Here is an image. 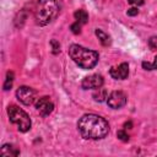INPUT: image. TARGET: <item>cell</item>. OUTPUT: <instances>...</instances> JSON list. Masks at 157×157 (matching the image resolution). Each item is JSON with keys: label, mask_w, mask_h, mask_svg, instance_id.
<instances>
[{"label": "cell", "mask_w": 157, "mask_h": 157, "mask_svg": "<svg viewBox=\"0 0 157 157\" xmlns=\"http://www.w3.org/2000/svg\"><path fill=\"white\" fill-rule=\"evenodd\" d=\"M77 130L86 140H99L108 135V121L97 114H85L77 121Z\"/></svg>", "instance_id": "6da1fadb"}, {"label": "cell", "mask_w": 157, "mask_h": 157, "mask_svg": "<svg viewBox=\"0 0 157 157\" xmlns=\"http://www.w3.org/2000/svg\"><path fill=\"white\" fill-rule=\"evenodd\" d=\"M69 55L74 60L76 65L85 70L93 69L96 64L98 63V53L91 49H87L85 47H81L78 44H72L69 48Z\"/></svg>", "instance_id": "7a4b0ae2"}, {"label": "cell", "mask_w": 157, "mask_h": 157, "mask_svg": "<svg viewBox=\"0 0 157 157\" xmlns=\"http://www.w3.org/2000/svg\"><path fill=\"white\" fill-rule=\"evenodd\" d=\"M60 11V2L58 0H38L34 20L39 26H45L50 23Z\"/></svg>", "instance_id": "3957f363"}, {"label": "cell", "mask_w": 157, "mask_h": 157, "mask_svg": "<svg viewBox=\"0 0 157 157\" xmlns=\"http://www.w3.org/2000/svg\"><path fill=\"white\" fill-rule=\"evenodd\" d=\"M7 115H9V119L12 124L17 125V129L21 131V132H26L31 129V119L28 117V114L21 109L20 107L15 105V104H11L7 107Z\"/></svg>", "instance_id": "277c9868"}, {"label": "cell", "mask_w": 157, "mask_h": 157, "mask_svg": "<svg viewBox=\"0 0 157 157\" xmlns=\"http://www.w3.org/2000/svg\"><path fill=\"white\" fill-rule=\"evenodd\" d=\"M16 97L22 104L31 105L36 101V91L28 86H21L16 91Z\"/></svg>", "instance_id": "5b68a950"}, {"label": "cell", "mask_w": 157, "mask_h": 157, "mask_svg": "<svg viewBox=\"0 0 157 157\" xmlns=\"http://www.w3.org/2000/svg\"><path fill=\"white\" fill-rule=\"evenodd\" d=\"M126 101L128 97L123 91H113L107 98V104L113 109H119L126 104Z\"/></svg>", "instance_id": "8992f818"}, {"label": "cell", "mask_w": 157, "mask_h": 157, "mask_svg": "<svg viewBox=\"0 0 157 157\" xmlns=\"http://www.w3.org/2000/svg\"><path fill=\"white\" fill-rule=\"evenodd\" d=\"M103 77L102 75L99 74H93V75H90V76H86L82 82H81V86L83 90H96V88H99L103 86Z\"/></svg>", "instance_id": "52a82bcc"}, {"label": "cell", "mask_w": 157, "mask_h": 157, "mask_svg": "<svg viewBox=\"0 0 157 157\" xmlns=\"http://www.w3.org/2000/svg\"><path fill=\"white\" fill-rule=\"evenodd\" d=\"M36 108L39 112V114L42 117H48L49 114H52V112L54 110V104L50 101L49 97L44 96L42 98H38L36 102Z\"/></svg>", "instance_id": "ba28073f"}, {"label": "cell", "mask_w": 157, "mask_h": 157, "mask_svg": "<svg viewBox=\"0 0 157 157\" xmlns=\"http://www.w3.org/2000/svg\"><path fill=\"white\" fill-rule=\"evenodd\" d=\"M109 75L115 80H125L129 75V65L128 63H121L118 66H113L109 70Z\"/></svg>", "instance_id": "9c48e42d"}, {"label": "cell", "mask_w": 157, "mask_h": 157, "mask_svg": "<svg viewBox=\"0 0 157 157\" xmlns=\"http://www.w3.org/2000/svg\"><path fill=\"white\" fill-rule=\"evenodd\" d=\"M0 155H1L2 157H9V156H18V155H20V150H17V148H16L13 145L5 144V145L1 147Z\"/></svg>", "instance_id": "30bf717a"}, {"label": "cell", "mask_w": 157, "mask_h": 157, "mask_svg": "<svg viewBox=\"0 0 157 157\" xmlns=\"http://www.w3.org/2000/svg\"><path fill=\"white\" fill-rule=\"evenodd\" d=\"M92 97H93V99L96 102H103V101H105V98H108V93H107L105 88L99 87V88H96V91L93 92Z\"/></svg>", "instance_id": "8fae6325"}, {"label": "cell", "mask_w": 157, "mask_h": 157, "mask_svg": "<svg viewBox=\"0 0 157 157\" xmlns=\"http://www.w3.org/2000/svg\"><path fill=\"white\" fill-rule=\"evenodd\" d=\"M74 17L81 25H85V23L88 22V13L85 10H76L75 13H74Z\"/></svg>", "instance_id": "7c38bea8"}, {"label": "cell", "mask_w": 157, "mask_h": 157, "mask_svg": "<svg viewBox=\"0 0 157 157\" xmlns=\"http://www.w3.org/2000/svg\"><path fill=\"white\" fill-rule=\"evenodd\" d=\"M94 33H96V36L98 37V39H99V42L102 43V45H104V47H108V45H110V37L107 34V33H104L103 31H101V29H96L94 31Z\"/></svg>", "instance_id": "4fadbf2b"}, {"label": "cell", "mask_w": 157, "mask_h": 157, "mask_svg": "<svg viewBox=\"0 0 157 157\" xmlns=\"http://www.w3.org/2000/svg\"><path fill=\"white\" fill-rule=\"evenodd\" d=\"M12 82H13V72L12 71H7L6 74V80H5V83H4V90L7 91L12 87Z\"/></svg>", "instance_id": "5bb4252c"}, {"label": "cell", "mask_w": 157, "mask_h": 157, "mask_svg": "<svg viewBox=\"0 0 157 157\" xmlns=\"http://www.w3.org/2000/svg\"><path fill=\"white\" fill-rule=\"evenodd\" d=\"M142 67L145 70H157V56H155V60L152 63L142 61Z\"/></svg>", "instance_id": "9a60e30c"}, {"label": "cell", "mask_w": 157, "mask_h": 157, "mask_svg": "<svg viewBox=\"0 0 157 157\" xmlns=\"http://www.w3.org/2000/svg\"><path fill=\"white\" fill-rule=\"evenodd\" d=\"M50 45H52V53L53 54H58L60 52V44L56 39H52L50 40Z\"/></svg>", "instance_id": "2e32d148"}, {"label": "cell", "mask_w": 157, "mask_h": 157, "mask_svg": "<svg viewBox=\"0 0 157 157\" xmlns=\"http://www.w3.org/2000/svg\"><path fill=\"white\" fill-rule=\"evenodd\" d=\"M117 136H118L119 140H121V141H124V142L129 141V135H128L124 130H119V131L117 132Z\"/></svg>", "instance_id": "e0dca14e"}, {"label": "cell", "mask_w": 157, "mask_h": 157, "mask_svg": "<svg viewBox=\"0 0 157 157\" xmlns=\"http://www.w3.org/2000/svg\"><path fill=\"white\" fill-rule=\"evenodd\" d=\"M148 47L152 50H157V36H153L148 39Z\"/></svg>", "instance_id": "ac0fdd59"}, {"label": "cell", "mask_w": 157, "mask_h": 157, "mask_svg": "<svg viewBox=\"0 0 157 157\" xmlns=\"http://www.w3.org/2000/svg\"><path fill=\"white\" fill-rule=\"evenodd\" d=\"M81 26H82V25H81L80 22H77V21H76L75 23H72V25H71V27H70V28H71L72 33H75V34H78V33L81 32Z\"/></svg>", "instance_id": "d6986e66"}, {"label": "cell", "mask_w": 157, "mask_h": 157, "mask_svg": "<svg viewBox=\"0 0 157 157\" xmlns=\"http://www.w3.org/2000/svg\"><path fill=\"white\" fill-rule=\"evenodd\" d=\"M139 13V10L136 9V7H131V9H129L128 11H126V15L128 16H136Z\"/></svg>", "instance_id": "ffe728a7"}, {"label": "cell", "mask_w": 157, "mask_h": 157, "mask_svg": "<svg viewBox=\"0 0 157 157\" xmlns=\"http://www.w3.org/2000/svg\"><path fill=\"white\" fill-rule=\"evenodd\" d=\"M128 1H129V4L135 5V6H141V5H144V0H128Z\"/></svg>", "instance_id": "44dd1931"}, {"label": "cell", "mask_w": 157, "mask_h": 157, "mask_svg": "<svg viewBox=\"0 0 157 157\" xmlns=\"http://www.w3.org/2000/svg\"><path fill=\"white\" fill-rule=\"evenodd\" d=\"M131 125H132V124H131V121H128V123H125V125H124V126H125L126 129H128V126H129V129H130V128H131Z\"/></svg>", "instance_id": "7402d4cb"}]
</instances>
